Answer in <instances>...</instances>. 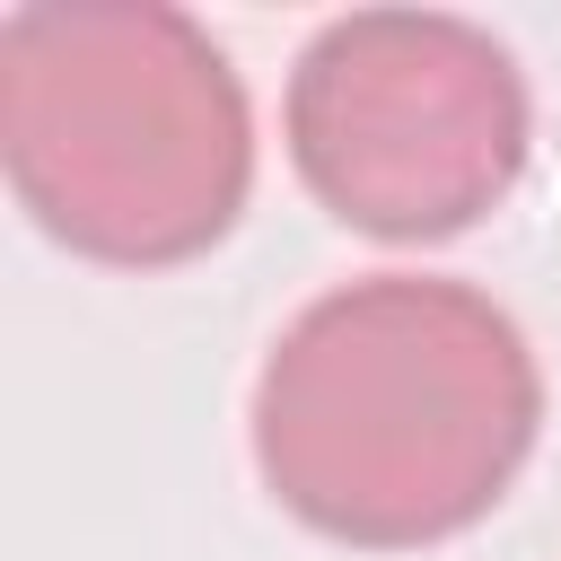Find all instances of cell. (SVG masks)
Returning a JSON list of instances; mask_svg holds the SVG:
<instances>
[{
    "label": "cell",
    "mask_w": 561,
    "mask_h": 561,
    "mask_svg": "<svg viewBox=\"0 0 561 561\" xmlns=\"http://www.w3.org/2000/svg\"><path fill=\"white\" fill-rule=\"evenodd\" d=\"M0 167L44 237L149 272L237 228L254 114L184 9L26 0L0 18Z\"/></svg>",
    "instance_id": "2"
},
{
    "label": "cell",
    "mask_w": 561,
    "mask_h": 561,
    "mask_svg": "<svg viewBox=\"0 0 561 561\" xmlns=\"http://www.w3.org/2000/svg\"><path fill=\"white\" fill-rule=\"evenodd\" d=\"M543 430V377L473 280L368 272L324 289L254 377V473L359 552H412L491 517Z\"/></svg>",
    "instance_id": "1"
},
{
    "label": "cell",
    "mask_w": 561,
    "mask_h": 561,
    "mask_svg": "<svg viewBox=\"0 0 561 561\" xmlns=\"http://www.w3.org/2000/svg\"><path fill=\"white\" fill-rule=\"evenodd\" d=\"M280 123L307 193L386 245L473 228L535 140L517 53L447 9L324 18L289 70Z\"/></svg>",
    "instance_id": "3"
}]
</instances>
